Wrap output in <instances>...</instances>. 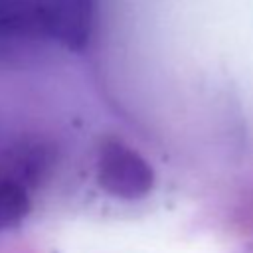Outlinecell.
I'll return each mask as SVG.
<instances>
[{
	"label": "cell",
	"mask_w": 253,
	"mask_h": 253,
	"mask_svg": "<svg viewBox=\"0 0 253 253\" xmlns=\"http://www.w3.org/2000/svg\"><path fill=\"white\" fill-rule=\"evenodd\" d=\"M99 186L121 200H140L154 186L150 164L121 140H107L97 156Z\"/></svg>",
	"instance_id": "cell-1"
},
{
	"label": "cell",
	"mask_w": 253,
	"mask_h": 253,
	"mask_svg": "<svg viewBox=\"0 0 253 253\" xmlns=\"http://www.w3.org/2000/svg\"><path fill=\"white\" fill-rule=\"evenodd\" d=\"M28 211L30 200L24 188L10 178H0V229L20 223Z\"/></svg>",
	"instance_id": "cell-2"
}]
</instances>
